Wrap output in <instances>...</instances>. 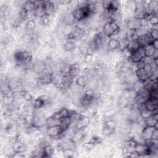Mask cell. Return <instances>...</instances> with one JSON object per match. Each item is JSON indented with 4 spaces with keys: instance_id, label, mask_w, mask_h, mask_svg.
<instances>
[{
    "instance_id": "6da1fadb",
    "label": "cell",
    "mask_w": 158,
    "mask_h": 158,
    "mask_svg": "<svg viewBox=\"0 0 158 158\" xmlns=\"http://www.w3.org/2000/svg\"><path fill=\"white\" fill-rule=\"evenodd\" d=\"M65 131L60 125H53L47 127L46 133L49 138H58L63 136Z\"/></svg>"
},
{
    "instance_id": "7a4b0ae2",
    "label": "cell",
    "mask_w": 158,
    "mask_h": 158,
    "mask_svg": "<svg viewBox=\"0 0 158 158\" xmlns=\"http://www.w3.org/2000/svg\"><path fill=\"white\" fill-rule=\"evenodd\" d=\"M91 123V118L87 115H81L75 123V130H84Z\"/></svg>"
},
{
    "instance_id": "3957f363",
    "label": "cell",
    "mask_w": 158,
    "mask_h": 158,
    "mask_svg": "<svg viewBox=\"0 0 158 158\" xmlns=\"http://www.w3.org/2000/svg\"><path fill=\"white\" fill-rule=\"evenodd\" d=\"M46 67L47 65L44 61H43L41 60H38L33 63V64L31 65V70L35 74L40 75L46 70Z\"/></svg>"
},
{
    "instance_id": "277c9868",
    "label": "cell",
    "mask_w": 158,
    "mask_h": 158,
    "mask_svg": "<svg viewBox=\"0 0 158 158\" xmlns=\"http://www.w3.org/2000/svg\"><path fill=\"white\" fill-rule=\"evenodd\" d=\"M57 6L54 2L51 1H44L43 3V7L45 15L48 16H53L56 11Z\"/></svg>"
},
{
    "instance_id": "5b68a950",
    "label": "cell",
    "mask_w": 158,
    "mask_h": 158,
    "mask_svg": "<svg viewBox=\"0 0 158 158\" xmlns=\"http://www.w3.org/2000/svg\"><path fill=\"white\" fill-rule=\"evenodd\" d=\"M12 149L13 152L17 153H25L27 149V144L22 141H15L12 144Z\"/></svg>"
},
{
    "instance_id": "8992f818",
    "label": "cell",
    "mask_w": 158,
    "mask_h": 158,
    "mask_svg": "<svg viewBox=\"0 0 158 158\" xmlns=\"http://www.w3.org/2000/svg\"><path fill=\"white\" fill-rule=\"evenodd\" d=\"M80 70L81 67L80 64L78 62H73L70 64L69 71L68 74L73 78H75L79 75Z\"/></svg>"
},
{
    "instance_id": "52a82bcc",
    "label": "cell",
    "mask_w": 158,
    "mask_h": 158,
    "mask_svg": "<svg viewBox=\"0 0 158 158\" xmlns=\"http://www.w3.org/2000/svg\"><path fill=\"white\" fill-rule=\"evenodd\" d=\"M144 104L146 109L153 112V113L157 112V99L148 98Z\"/></svg>"
},
{
    "instance_id": "ba28073f",
    "label": "cell",
    "mask_w": 158,
    "mask_h": 158,
    "mask_svg": "<svg viewBox=\"0 0 158 158\" xmlns=\"http://www.w3.org/2000/svg\"><path fill=\"white\" fill-rule=\"evenodd\" d=\"M155 128H156L155 127H148V126H145L143 128L141 132V136L144 141L149 140L151 139L152 133Z\"/></svg>"
},
{
    "instance_id": "9c48e42d",
    "label": "cell",
    "mask_w": 158,
    "mask_h": 158,
    "mask_svg": "<svg viewBox=\"0 0 158 158\" xmlns=\"http://www.w3.org/2000/svg\"><path fill=\"white\" fill-rule=\"evenodd\" d=\"M118 50H119V41L110 38L107 43V51L112 52Z\"/></svg>"
},
{
    "instance_id": "30bf717a",
    "label": "cell",
    "mask_w": 158,
    "mask_h": 158,
    "mask_svg": "<svg viewBox=\"0 0 158 158\" xmlns=\"http://www.w3.org/2000/svg\"><path fill=\"white\" fill-rule=\"evenodd\" d=\"M126 26L128 29L136 30L138 27L141 26V20L135 19V17H130L126 22Z\"/></svg>"
},
{
    "instance_id": "8fae6325",
    "label": "cell",
    "mask_w": 158,
    "mask_h": 158,
    "mask_svg": "<svg viewBox=\"0 0 158 158\" xmlns=\"http://www.w3.org/2000/svg\"><path fill=\"white\" fill-rule=\"evenodd\" d=\"M75 83L81 88H85L89 85V78L86 75H78L75 78Z\"/></svg>"
},
{
    "instance_id": "7c38bea8",
    "label": "cell",
    "mask_w": 158,
    "mask_h": 158,
    "mask_svg": "<svg viewBox=\"0 0 158 158\" xmlns=\"http://www.w3.org/2000/svg\"><path fill=\"white\" fill-rule=\"evenodd\" d=\"M15 99L14 93L3 94L2 101L4 106H9L12 105L15 102Z\"/></svg>"
},
{
    "instance_id": "4fadbf2b",
    "label": "cell",
    "mask_w": 158,
    "mask_h": 158,
    "mask_svg": "<svg viewBox=\"0 0 158 158\" xmlns=\"http://www.w3.org/2000/svg\"><path fill=\"white\" fill-rule=\"evenodd\" d=\"M135 75H136L138 80H141L143 81H146L150 77V75L144 69H137L135 72Z\"/></svg>"
},
{
    "instance_id": "5bb4252c",
    "label": "cell",
    "mask_w": 158,
    "mask_h": 158,
    "mask_svg": "<svg viewBox=\"0 0 158 158\" xmlns=\"http://www.w3.org/2000/svg\"><path fill=\"white\" fill-rule=\"evenodd\" d=\"M43 152H44L43 157H52V155L55 153V149L51 144L48 143L43 146Z\"/></svg>"
},
{
    "instance_id": "9a60e30c",
    "label": "cell",
    "mask_w": 158,
    "mask_h": 158,
    "mask_svg": "<svg viewBox=\"0 0 158 158\" xmlns=\"http://www.w3.org/2000/svg\"><path fill=\"white\" fill-rule=\"evenodd\" d=\"M63 48L65 52H73L77 48V45L76 42H75V41H67L64 44Z\"/></svg>"
},
{
    "instance_id": "2e32d148",
    "label": "cell",
    "mask_w": 158,
    "mask_h": 158,
    "mask_svg": "<svg viewBox=\"0 0 158 158\" xmlns=\"http://www.w3.org/2000/svg\"><path fill=\"white\" fill-rule=\"evenodd\" d=\"M36 23L34 19H30L27 20V23H25V29L27 30V33H31L33 32L36 30Z\"/></svg>"
},
{
    "instance_id": "e0dca14e",
    "label": "cell",
    "mask_w": 158,
    "mask_h": 158,
    "mask_svg": "<svg viewBox=\"0 0 158 158\" xmlns=\"http://www.w3.org/2000/svg\"><path fill=\"white\" fill-rule=\"evenodd\" d=\"M144 88V81L137 80L132 85V89L136 93L140 92Z\"/></svg>"
},
{
    "instance_id": "ac0fdd59",
    "label": "cell",
    "mask_w": 158,
    "mask_h": 158,
    "mask_svg": "<svg viewBox=\"0 0 158 158\" xmlns=\"http://www.w3.org/2000/svg\"><path fill=\"white\" fill-rule=\"evenodd\" d=\"M125 37L129 41H135L138 39V36L136 35L135 30L128 29L125 32Z\"/></svg>"
},
{
    "instance_id": "d6986e66",
    "label": "cell",
    "mask_w": 158,
    "mask_h": 158,
    "mask_svg": "<svg viewBox=\"0 0 158 158\" xmlns=\"http://www.w3.org/2000/svg\"><path fill=\"white\" fill-rule=\"evenodd\" d=\"M144 49L145 56H147V57H152L156 49H157L154 47L152 44H149L146 46L145 47H144Z\"/></svg>"
},
{
    "instance_id": "ffe728a7",
    "label": "cell",
    "mask_w": 158,
    "mask_h": 158,
    "mask_svg": "<svg viewBox=\"0 0 158 158\" xmlns=\"http://www.w3.org/2000/svg\"><path fill=\"white\" fill-rule=\"evenodd\" d=\"M143 58V57L139 54V52L138 51H136L133 52V54L128 60L132 63H137L141 60Z\"/></svg>"
},
{
    "instance_id": "44dd1931",
    "label": "cell",
    "mask_w": 158,
    "mask_h": 158,
    "mask_svg": "<svg viewBox=\"0 0 158 158\" xmlns=\"http://www.w3.org/2000/svg\"><path fill=\"white\" fill-rule=\"evenodd\" d=\"M144 123L145 125L148 127H152L157 128V123H158V120H156L152 117V116L148 117V118L144 120Z\"/></svg>"
},
{
    "instance_id": "7402d4cb",
    "label": "cell",
    "mask_w": 158,
    "mask_h": 158,
    "mask_svg": "<svg viewBox=\"0 0 158 158\" xmlns=\"http://www.w3.org/2000/svg\"><path fill=\"white\" fill-rule=\"evenodd\" d=\"M96 145H94V144L90 143L89 141L87 142V143H85L83 144L82 145V148L83 150L86 152H89L91 151L94 150V149L96 148Z\"/></svg>"
},
{
    "instance_id": "603a6c76",
    "label": "cell",
    "mask_w": 158,
    "mask_h": 158,
    "mask_svg": "<svg viewBox=\"0 0 158 158\" xmlns=\"http://www.w3.org/2000/svg\"><path fill=\"white\" fill-rule=\"evenodd\" d=\"M139 48V45L136 40L130 41L128 42L127 48L129 49L130 50H131L132 52L137 51Z\"/></svg>"
},
{
    "instance_id": "cb8c5ba5",
    "label": "cell",
    "mask_w": 158,
    "mask_h": 158,
    "mask_svg": "<svg viewBox=\"0 0 158 158\" xmlns=\"http://www.w3.org/2000/svg\"><path fill=\"white\" fill-rule=\"evenodd\" d=\"M89 141L90 143L94 144V145L97 146L98 144H99L100 143H101L102 142V138L97 135H94L91 137Z\"/></svg>"
},
{
    "instance_id": "d4e9b609",
    "label": "cell",
    "mask_w": 158,
    "mask_h": 158,
    "mask_svg": "<svg viewBox=\"0 0 158 158\" xmlns=\"http://www.w3.org/2000/svg\"><path fill=\"white\" fill-rule=\"evenodd\" d=\"M136 35L138 36V37H140V36H143L146 35L147 33H149V30H147L146 28H144L143 26H141L139 27H138V28H136L135 30Z\"/></svg>"
},
{
    "instance_id": "484cf974",
    "label": "cell",
    "mask_w": 158,
    "mask_h": 158,
    "mask_svg": "<svg viewBox=\"0 0 158 158\" xmlns=\"http://www.w3.org/2000/svg\"><path fill=\"white\" fill-rule=\"evenodd\" d=\"M153 114V112L150 111L146 109L141 110L139 112V115L141 117V118L145 120L146 118H148V117H150Z\"/></svg>"
},
{
    "instance_id": "4316f807",
    "label": "cell",
    "mask_w": 158,
    "mask_h": 158,
    "mask_svg": "<svg viewBox=\"0 0 158 158\" xmlns=\"http://www.w3.org/2000/svg\"><path fill=\"white\" fill-rule=\"evenodd\" d=\"M75 151L72 149H63V157H73L75 156Z\"/></svg>"
},
{
    "instance_id": "83f0119b",
    "label": "cell",
    "mask_w": 158,
    "mask_h": 158,
    "mask_svg": "<svg viewBox=\"0 0 158 158\" xmlns=\"http://www.w3.org/2000/svg\"><path fill=\"white\" fill-rule=\"evenodd\" d=\"M149 33L151 36V37L154 40H157V36H158V30L157 28V26L152 27V29H151L149 31Z\"/></svg>"
},
{
    "instance_id": "f1b7e54d",
    "label": "cell",
    "mask_w": 158,
    "mask_h": 158,
    "mask_svg": "<svg viewBox=\"0 0 158 158\" xmlns=\"http://www.w3.org/2000/svg\"><path fill=\"white\" fill-rule=\"evenodd\" d=\"M149 23L152 25V27L154 26H157V23H158V17L157 15H152L149 19Z\"/></svg>"
},
{
    "instance_id": "f546056e",
    "label": "cell",
    "mask_w": 158,
    "mask_h": 158,
    "mask_svg": "<svg viewBox=\"0 0 158 158\" xmlns=\"http://www.w3.org/2000/svg\"><path fill=\"white\" fill-rule=\"evenodd\" d=\"M151 139L158 140V130H157V128H156L154 129V131L152 133V135Z\"/></svg>"
},
{
    "instance_id": "4dcf8cb0",
    "label": "cell",
    "mask_w": 158,
    "mask_h": 158,
    "mask_svg": "<svg viewBox=\"0 0 158 158\" xmlns=\"http://www.w3.org/2000/svg\"><path fill=\"white\" fill-rule=\"evenodd\" d=\"M152 45L154 46V47L156 49H157V48H158V41H157V40H154V41H152Z\"/></svg>"
},
{
    "instance_id": "1f68e13d",
    "label": "cell",
    "mask_w": 158,
    "mask_h": 158,
    "mask_svg": "<svg viewBox=\"0 0 158 158\" xmlns=\"http://www.w3.org/2000/svg\"><path fill=\"white\" fill-rule=\"evenodd\" d=\"M152 57L154 59H158V50L157 49H156V51L152 56Z\"/></svg>"
}]
</instances>
